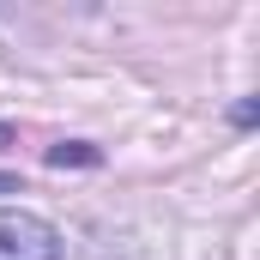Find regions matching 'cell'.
<instances>
[{
	"instance_id": "obj_1",
	"label": "cell",
	"mask_w": 260,
	"mask_h": 260,
	"mask_svg": "<svg viewBox=\"0 0 260 260\" xmlns=\"http://www.w3.org/2000/svg\"><path fill=\"white\" fill-rule=\"evenodd\" d=\"M0 260H61V230L37 212L0 206Z\"/></svg>"
},
{
	"instance_id": "obj_2",
	"label": "cell",
	"mask_w": 260,
	"mask_h": 260,
	"mask_svg": "<svg viewBox=\"0 0 260 260\" xmlns=\"http://www.w3.org/2000/svg\"><path fill=\"white\" fill-rule=\"evenodd\" d=\"M49 164L55 170H91V164H103V151L85 139H61V145H49Z\"/></svg>"
}]
</instances>
